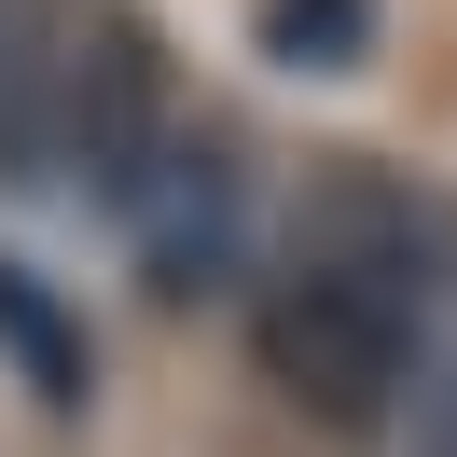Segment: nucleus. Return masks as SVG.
<instances>
[{
	"instance_id": "f257e3e1",
	"label": "nucleus",
	"mask_w": 457,
	"mask_h": 457,
	"mask_svg": "<svg viewBox=\"0 0 457 457\" xmlns=\"http://www.w3.org/2000/svg\"><path fill=\"white\" fill-rule=\"evenodd\" d=\"M416 361H429V236L402 195L333 180L291 222L278 278L250 291V374L333 444H374L416 388Z\"/></svg>"
},
{
	"instance_id": "f03ea898",
	"label": "nucleus",
	"mask_w": 457,
	"mask_h": 457,
	"mask_svg": "<svg viewBox=\"0 0 457 457\" xmlns=\"http://www.w3.org/2000/svg\"><path fill=\"white\" fill-rule=\"evenodd\" d=\"M167 139H180V97H167L153 14L139 0H56V29L29 42V84L0 112V167L14 180H84L97 208H125Z\"/></svg>"
},
{
	"instance_id": "7ed1b4c3",
	"label": "nucleus",
	"mask_w": 457,
	"mask_h": 457,
	"mask_svg": "<svg viewBox=\"0 0 457 457\" xmlns=\"http://www.w3.org/2000/svg\"><path fill=\"white\" fill-rule=\"evenodd\" d=\"M125 236H139V291L153 305H195L250 263V153L236 125H180L153 153V180L125 195Z\"/></svg>"
},
{
	"instance_id": "20e7f679",
	"label": "nucleus",
	"mask_w": 457,
	"mask_h": 457,
	"mask_svg": "<svg viewBox=\"0 0 457 457\" xmlns=\"http://www.w3.org/2000/svg\"><path fill=\"white\" fill-rule=\"evenodd\" d=\"M0 361L29 374V402H42V416H84V388H97L84 333H70V319L42 305V278H14V263H0Z\"/></svg>"
},
{
	"instance_id": "39448f33",
	"label": "nucleus",
	"mask_w": 457,
	"mask_h": 457,
	"mask_svg": "<svg viewBox=\"0 0 457 457\" xmlns=\"http://www.w3.org/2000/svg\"><path fill=\"white\" fill-rule=\"evenodd\" d=\"M250 42H263L278 70H361V56H374V0H263Z\"/></svg>"
},
{
	"instance_id": "423d86ee",
	"label": "nucleus",
	"mask_w": 457,
	"mask_h": 457,
	"mask_svg": "<svg viewBox=\"0 0 457 457\" xmlns=\"http://www.w3.org/2000/svg\"><path fill=\"white\" fill-rule=\"evenodd\" d=\"M429 457H457V388H444V402H429Z\"/></svg>"
}]
</instances>
